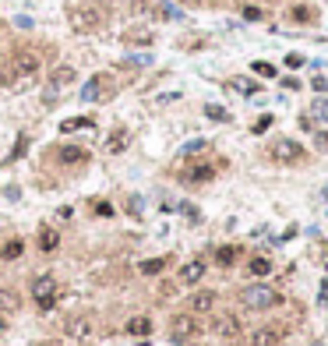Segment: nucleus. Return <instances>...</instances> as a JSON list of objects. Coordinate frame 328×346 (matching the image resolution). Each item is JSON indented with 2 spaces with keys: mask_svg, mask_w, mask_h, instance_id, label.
<instances>
[{
  "mask_svg": "<svg viewBox=\"0 0 328 346\" xmlns=\"http://www.w3.org/2000/svg\"><path fill=\"white\" fill-rule=\"evenodd\" d=\"M113 88H117L113 74H92V78L85 81V88H82V99L85 103H106V99L113 96Z\"/></svg>",
  "mask_w": 328,
  "mask_h": 346,
  "instance_id": "obj_5",
  "label": "nucleus"
},
{
  "mask_svg": "<svg viewBox=\"0 0 328 346\" xmlns=\"http://www.w3.org/2000/svg\"><path fill=\"white\" fill-rule=\"evenodd\" d=\"M212 332H215L219 339H237V336H240V318H237V314H219V318L212 322Z\"/></svg>",
  "mask_w": 328,
  "mask_h": 346,
  "instance_id": "obj_12",
  "label": "nucleus"
},
{
  "mask_svg": "<svg viewBox=\"0 0 328 346\" xmlns=\"http://www.w3.org/2000/svg\"><path fill=\"white\" fill-rule=\"evenodd\" d=\"M166 265H169V258H145V262L138 265V272H141V276H159Z\"/></svg>",
  "mask_w": 328,
  "mask_h": 346,
  "instance_id": "obj_22",
  "label": "nucleus"
},
{
  "mask_svg": "<svg viewBox=\"0 0 328 346\" xmlns=\"http://www.w3.org/2000/svg\"><path fill=\"white\" fill-rule=\"evenodd\" d=\"M18 304H21V300H18L14 290H0V307H4V311H18Z\"/></svg>",
  "mask_w": 328,
  "mask_h": 346,
  "instance_id": "obj_28",
  "label": "nucleus"
},
{
  "mask_svg": "<svg viewBox=\"0 0 328 346\" xmlns=\"http://www.w3.org/2000/svg\"><path fill=\"white\" fill-rule=\"evenodd\" d=\"M67 21H71V28H75V32H95V28L106 21V14H102L95 4H71Z\"/></svg>",
  "mask_w": 328,
  "mask_h": 346,
  "instance_id": "obj_3",
  "label": "nucleus"
},
{
  "mask_svg": "<svg viewBox=\"0 0 328 346\" xmlns=\"http://www.w3.org/2000/svg\"><path fill=\"white\" fill-rule=\"evenodd\" d=\"M64 332H67L71 339H85V336L92 332V322H88L85 314H78V318H71V322L64 325Z\"/></svg>",
  "mask_w": 328,
  "mask_h": 346,
  "instance_id": "obj_19",
  "label": "nucleus"
},
{
  "mask_svg": "<svg viewBox=\"0 0 328 346\" xmlns=\"http://www.w3.org/2000/svg\"><path fill=\"white\" fill-rule=\"evenodd\" d=\"M180 212H184L191 223H198V208H194V205H187V202H184V205H180Z\"/></svg>",
  "mask_w": 328,
  "mask_h": 346,
  "instance_id": "obj_37",
  "label": "nucleus"
},
{
  "mask_svg": "<svg viewBox=\"0 0 328 346\" xmlns=\"http://www.w3.org/2000/svg\"><path fill=\"white\" fill-rule=\"evenodd\" d=\"M127 212L131 215H141V198H127Z\"/></svg>",
  "mask_w": 328,
  "mask_h": 346,
  "instance_id": "obj_36",
  "label": "nucleus"
},
{
  "mask_svg": "<svg viewBox=\"0 0 328 346\" xmlns=\"http://www.w3.org/2000/svg\"><path fill=\"white\" fill-rule=\"evenodd\" d=\"M201 332V322H198V314H191V311H184V314H173V322H169V343L176 346H187L194 336Z\"/></svg>",
  "mask_w": 328,
  "mask_h": 346,
  "instance_id": "obj_4",
  "label": "nucleus"
},
{
  "mask_svg": "<svg viewBox=\"0 0 328 346\" xmlns=\"http://www.w3.org/2000/svg\"><path fill=\"white\" fill-rule=\"evenodd\" d=\"M4 329H7V322H4V318H0V332H4Z\"/></svg>",
  "mask_w": 328,
  "mask_h": 346,
  "instance_id": "obj_42",
  "label": "nucleus"
},
{
  "mask_svg": "<svg viewBox=\"0 0 328 346\" xmlns=\"http://www.w3.org/2000/svg\"><path fill=\"white\" fill-rule=\"evenodd\" d=\"M268 152H272V159L282 163V166H297V163H304V145L293 141V138H275Z\"/></svg>",
  "mask_w": 328,
  "mask_h": 346,
  "instance_id": "obj_6",
  "label": "nucleus"
},
{
  "mask_svg": "<svg viewBox=\"0 0 328 346\" xmlns=\"http://www.w3.org/2000/svg\"><path fill=\"white\" fill-rule=\"evenodd\" d=\"M272 124H275V120H272V113H261V117H258V120L250 124V131H254V135H265V131L272 128Z\"/></svg>",
  "mask_w": 328,
  "mask_h": 346,
  "instance_id": "obj_30",
  "label": "nucleus"
},
{
  "mask_svg": "<svg viewBox=\"0 0 328 346\" xmlns=\"http://www.w3.org/2000/svg\"><path fill=\"white\" fill-rule=\"evenodd\" d=\"M300 64H304V57H300V53H286V68H300Z\"/></svg>",
  "mask_w": 328,
  "mask_h": 346,
  "instance_id": "obj_35",
  "label": "nucleus"
},
{
  "mask_svg": "<svg viewBox=\"0 0 328 346\" xmlns=\"http://www.w3.org/2000/svg\"><path fill=\"white\" fill-rule=\"evenodd\" d=\"M237 258H240V247H237V244H223V247H215V265L230 269V265H237Z\"/></svg>",
  "mask_w": 328,
  "mask_h": 346,
  "instance_id": "obj_18",
  "label": "nucleus"
},
{
  "mask_svg": "<svg viewBox=\"0 0 328 346\" xmlns=\"http://www.w3.org/2000/svg\"><path fill=\"white\" fill-rule=\"evenodd\" d=\"M124 148H127V131H113L110 141H106V152H113V155H117V152H124Z\"/></svg>",
  "mask_w": 328,
  "mask_h": 346,
  "instance_id": "obj_24",
  "label": "nucleus"
},
{
  "mask_svg": "<svg viewBox=\"0 0 328 346\" xmlns=\"http://www.w3.org/2000/svg\"><path fill=\"white\" fill-rule=\"evenodd\" d=\"M311 88L325 96V92H328V78H325V74H318V78H311Z\"/></svg>",
  "mask_w": 328,
  "mask_h": 346,
  "instance_id": "obj_33",
  "label": "nucleus"
},
{
  "mask_svg": "<svg viewBox=\"0 0 328 346\" xmlns=\"http://www.w3.org/2000/svg\"><path fill=\"white\" fill-rule=\"evenodd\" d=\"M314 124H328V99L325 96H318L314 103H311V113H307Z\"/></svg>",
  "mask_w": 328,
  "mask_h": 346,
  "instance_id": "obj_21",
  "label": "nucleus"
},
{
  "mask_svg": "<svg viewBox=\"0 0 328 346\" xmlns=\"http://www.w3.org/2000/svg\"><path fill=\"white\" fill-rule=\"evenodd\" d=\"M289 21H300V25L314 21V7H300V4H297V7L289 11Z\"/></svg>",
  "mask_w": 328,
  "mask_h": 346,
  "instance_id": "obj_25",
  "label": "nucleus"
},
{
  "mask_svg": "<svg viewBox=\"0 0 328 346\" xmlns=\"http://www.w3.org/2000/svg\"><path fill=\"white\" fill-rule=\"evenodd\" d=\"M53 155L64 166H82V163H88V148H82V145H57Z\"/></svg>",
  "mask_w": 328,
  "mask_h": 346,
  "instance_id": "obj_11",
  "label": "nucleus"
},
{
  "mask_svg": "<svg viewBox=\"0 0 328 346\" xmlns=\"http://www.w3.org/2000/svg\"><path fill=\"white\" fill-rule=\"evenodd\" d=\"M25 145H28V138H18V145H14V152H11V159H18V155L25 152Z\"/></svg>",
  "mask_w": 328,
  "mask_h": 346,
  "instance_id": "obj_39",
  "label": "nucleus"
},
{
  "mask_svg": "<svg viewBox=\"0 0 328 346\" xmlns=\"http://www.w3.org/2000/svg\"><path fill=\"white\" fill-rule=\"evenodd\" d=\"M35 244H39V251H43V255H53V251L60 247V233H57L53 226H43V230H39V240H35Z\"/></svg>",
  "mask_w": 328,
  "mask_h": 346,
  "instance_id": "obj_15",
  "label": "nucleus"
},
{
  "mask_svg": "<svg viewBox=\"0 0 328 346\" xmlns=\"http://www.w3.org/2000/svg\"><path fill=\"white\" fill-rule=\"evenodd\" d=\"M205 269H208V265H205L201 258H191V262L180 269V282H184V286H198L201 276H205Z\"/></svg>",
  "mask_w": 328,
  "mask_h": 346,
  "instance_id": "obj_14",
  "label": "nucleus"
},
{
  "mask_svg": "<svg viewBox=\"0 0 328 346\" xmlns=\"http://www.w3.org/2000/svg\"><path fill=\"white\" fill-rule=\"evenodd\" d=\"M21 251H25V240H7L4 247H0V262H14V258H21Z\"/></svg>",
  "mask_w": 328,
  "mask_h": 346,
  "instance_id": "obj_20",
  "label": "nucleus"
},
{
  "mask_svg": "<svg viewBox=\"0 0 328 346\" xmlns=\"http://www.w3.org/2000/svg\"><path fill=\"white\" fill-rule=\"evenodd\" d=\"M205 148H208V141H205V138L187 141V145H184V155H198V152H205Z\"/></svg>",
  "mask_w": 328,
  "mask_h": 346,
  "instance_id": "obj_32",
  "label": "nucleus"
},
{
  "mask_svg": "<svg viewBox=\"0 0 328 346\" xmlns=\"http://www.w3.org/2000/svg\"><path fill=\"white\" fill-rule=\"evenodd\" d=\"M215 304H219L215 290H198V293L187 297V311L191 314H208V311H215Z\"/></svg>",
  "mask_w": 328,
  "mask_h": 346,
  "instance_id": "obj_9",
  "label": "nucleus"
},
{
  "mask_svg": "<svg viewBox=\"0 0 328 346\" xmlns=\"http://www.w3.org/2000/svg\"><path fill=\"white\" fill-rule=\"evenodd\" d=\"M244 18H247V21H258V18H261V11H258V7H244Z\"/></svg>",
  "mask_w": 328,
  "mask_h": 346,
  "instance_id": "obj_38",
  "label": "nucleus"
},
{
  "mask_svg": "<svg viewBox=\"0 0 328 346\" xmlns=\"http://www.w3.org/2000/svg\"><path fill=\"white\" fill-rule=\"evenodd\" d=\"M71 81H75V68H67V64H64V68H53L50 85H46V92H43V103H46V106H53V103H57V92H64Z\"/></svg>",
  "mask_w": 328,
  "mask_h": 346,
  "instance_id": "obj_8",
  "label": "nucleus"
},
{
  "mask_svg": "<svg viewBox=\"0 0 328 346\" xmlns=\"http://www.w3.org/2000/svg\"><path fill=\"white\" fill-rule=\"evenodd\" d=\"M124 39H127V43H138V46H149V43H152V32H141V28H138V32H127Z\"/></svg>",
  "mask_w": 328,
  "mask_h": 346,
  "instance_id": "obj_31",
  "label": "nucleus"
},
{
  "mask_svg": "<svg viewBox=\"0 0 328 346\" xmlns=\"http://www.w3.org/2000/svg\"><path fill=\"white\" fill-rule=\"evenodd\" d=\"M300 128H304V131H314V120H311V117L304 113V117H300Z\"/></svg>",
  "mask_w": 328,
  "mask_h": 346,
  "instance_id": "obj_41",
  "label": "nucleus"
},
{
  "mask_svg": "<svg viewBox=\"0 0 328 346\" xmlns=\"http://www.w3.org/2000/svg\"><path fill=\"white\" fill-rule=\"evenodd\" d=\"M250 71H254V74H261V78H275V74H279V71H275V64H268V60H254V64H250Z\"/></svg>",
  "mask_w": 328,
  "mask_h": 346,
  "instance_id": "obj_29",
  "label": "nucleus"
},
{
  "mask_svg": "<svg viewBox=\"0 0 328 346\" xmlns=\"http://www.w3.org/2000/svg\"><path fill=\"white\" fill-rule=\"evenodd\" d=\"M39 68H43L39 53H32L28 46H18L7 57H0V81L4 85H18L21 78H35Z\"/></svg>",
  "mask_w": 328,
  "mask_h": 346,
  "instance_id": "obj_1",
  "label": "nucleus"
},
{
  "mask_svg": "<svg viewBox=\"0 0 328 346\" xmlns=\"http://www.w3.org/2000/svg\"><path fill=\"white\" fill-rule=\"evenodd\" d=\"M230 88H237V92H244V96H258V81H247V78H233Z\"/></svg>",
  "mask_w": 328,
  "mask_h": 346,
  "instance_id": "obj_27",
  "label": "nucleus"
},
{
  "mask_svg": "<svg viewBox=\"0 0 328 346\" xmlns=\"http://www.w3.org/2000/svg\"><path fill=\"white\" fill-rule=\"evenodd\" d=\"M124 329H127L131 336H138V339H149V332H152V318H149V314H134Z\"/></svg>",
  "mask_w": 328,
  "mask_h": 346,
  "instance_id": "obj_16",
  "label": "nucleus"
},
{
  "mask_svg": "<svg viewBox=\"0 0 328 346\" xmlns=\"http://www.w3.org/2000/svg\"><path fill=\"white\" fill-rule=\"evenodd\" d=\"M247 346H282V332L272 325H261L254 332H247Z\"/></svg>",
  "mask_w": 328,
  "mask_h": 346,
  "instance_id": "obj_10",
  "label": "nucleus"
},
{
  "mask_svg": "<svg viewBox=\"0 0 328 346\" xmlns=\"http://www.w3.org/2000/svg\"><path fill=\"white\" fill-rule=\"evenodd\" d=\"M180 177H184L187 184H208V180L215 177V166H212V163H194V166H187Z\"/></svg>",
  "mask_w": 328,
  "mask_h": 346,
  "instance_id": "obj_13",
  "label": "nucleus"
},
{
  "mask_svg": "<svg viewBox=\"0 0 328 346\" xmlns=\"http://www.w3.org/2000/svg\"><path fill=\"white\" fill-rule=\"evenodd\" d=\"M314 145L318 152H328V131H314Z\"/></svg>",
  "mask_w": 328,
  "mask_h": 346,
  "instance_id": "obj_34",
  "label": "nucleus"
},
{
  "mask_svg": "<svg viewBox=\"0 0 328 346\" xmlns=\"http://www.w3.org/2000/svg\"><path fill=\"white\" fill-rule=\"evenodd\" d=\"M187 346H191V343H187Z\"/></svg>",
  "mask_w": 328,
  "mask_h": 346,
  "instance_id": "obj_43",
  "label": "nucleus"
},
{
  "mask_svg": "<svg viewBox=\"0 0 328 346\" xmlns=\"http://www.w3.org/2000/svg\"><path fill=\"white\" fill-rule=\"evenodd\" d=\"M240 304L250 307V311H268V307H279L282 304V293L272 290V286H265V282H250V286L240 290Z\"/></svg>",
  "mask_w": 328,
  "mask_h": 346,
  "instance_id": "obj_2",
  "label": "nucleus"
},
{
  "mask_svg": "<svg viewBox=\"0 0 328 346\" xmlns=\"http://www.w3.org/2000/svg\"><path fill=\"white\" fill-rule=\"evenodd\" d=\"M205 117H208V120H219V124H230V110H223V106H215V103L205 106Z\"/></svg>",
  "mask_w": 328,
  "mask_h": 346,
  "instance_id": "obj_26",
  "label": "nucleus"
},
{
  "mask_svg": "<svg viewBox=\"0 0 328 346\" xmlns=\"http://www.w3.org/2000/svg\"><path fill=\"white\" fill-rule=\"evenodd\" d=\"M32 300L39 304V311H53V307H57V279L53 276H35L32 279Z\"/></svg>",
  "mask_w": 328,
  "mask_h": 346,
  "instance_id": "obj_7",
  "label": "nucleus"
},
{
  "mask_svg": "<svg viewBox=\"0 0 328 346\" xmlns=\"http://www.w3.org/2000/svg\"><path fill=\"white\" fill-rule=\"evenodd\" d=\"M272 269H275V265H272V258H268V255H254V258L247 262V272H250V276H258V279L272 276Z\"/></svg>",
  "mask_w": 328,
  "mask_h": 346,
  "instance_id": "obj_17",
  "label": "nucleus"
},
{
  "mask_svg": "<svg viewBox=\"0 0 328 346\" xmlns=\"http://www.w3.org/2000/svg\"><path fill=\"white\" fill-rule=\"evenodd\" d=\"M95 212H99V215H113V205H110V202H99Z\"/></svg>",
  "mask_w": 328,
  "mask_h": 346,
  "instance_id": "obj_40",
  "label": "nucleus"
},
{
  "mask_svg": "<svg viewBox=\"0 0 328 346\" xmlns=\"http://www.w3.org/2000/svg\"><path fill=\"white\" fill-rule=\"evenodd\" d=\"M95 120L92 117H67L64 124H60V135H71V131H85V128H92Z\"/></svg>",
  "mask_w": 328,
  "mask_h": 346,
  "instance_id": "obj_23",
  "label": "nucleus"
}]
</instances>
